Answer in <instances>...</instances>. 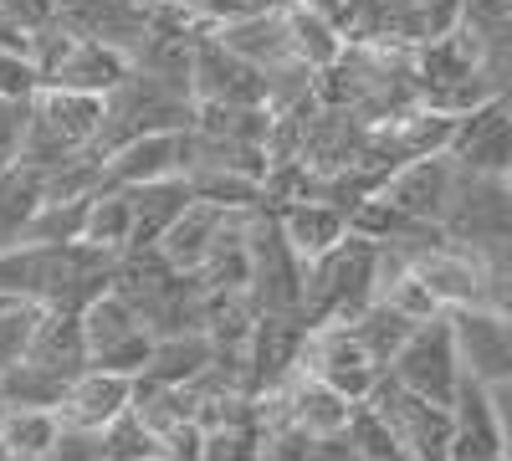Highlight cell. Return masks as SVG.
<instances>
[{"label":"cell","instance_id":"cell-1","mask_svg":"<svg viewBox=\"0 0 512 461\" xmlns=\"http://www.w3.org/2000/svg\"><path fill=\"white\" fill-rule=\"evenodd\" d=\"M379 298V246L364 236H344L333 251L308 262L303 277V318L318 323H354Z\"/></svg>","mask_w":512,"mask_h":461},{"label":"cell","instance_id":"cell-2","mask_svg":"<svg viewBox=\"0 0 512 461\" xmlns=\"http://www.w3.org/2000/svg\"><path fill=\"white\" fill-rule=\"evenodd\" d=\"M103 93H77V88H36L31 98V129H26V149L21 159L52 170V164L98 149L103 134Z\"/></svg>","mask_w":512,"mask_h":461},{"label":"cell","instance_id":"cell-3","mask_svg":"<svg viewBox=\"0 0 512 461\" xmlns=\"http://www.w3.org/2000/svg\"><path fill=\"white\" fill-rule=\"evenodd\" d=\"M103 134H98V154H113L128 139H144V134H175L195 123V98L164 88L159 77H149L144 67H134L118 88L103 98Z\"/></svg>","mask_w":512,"mask_h":461},{"label":"cell","instance_id":"cell-4","mask_svg":"<svg viewBox=\"0 0 512 461\" xmlns=\"http://www.w3.org/2000/svg\"><path fill=\"white\" fill-rule=\"evenodd\" d=\"M82 333H88L93 364H103V369H118V374H134L139 380V374L149 369V359H154V328L113 287L98 292V298L82 308Z\"/></svg>","mask_w":512,"mask_h":461},{"label":"cell","instance_id":"cell-5","mask_svg":"<svg viewBox=\"0 0 512 461\" xmlns=\"http://www.w3.org/2000/svg\"><path fill=\"white\" fill-rule=\"evenodd\" d=\"M441 231L472 251H487L497 241L512 236V180L507 175H482V170H466L456 175L451 205L441 216Z\"/></svg>","mask_w":512,"mask_h":461},{"label":"cell","instance_id":"cell-6","mask_svg":"<svg viewBox=\"0 0 512 461\" xmlns=\"http://www.w3.org/2000/svg\"><path fill=\"white\" fill-rule=\"evenodd\" d=\"M369 405L384 415V426L395 431V441H400V451L410 461H451V441H456L451 405H436V400L405 390L400 380H390V374L379 380Z\"/></svg>","mask_w":512,"mask_h":461},{"label":"cell","instance_id":"cell-7","mask_svg":"<svg viewBox=\"0 0 512 461\" xmlns=\"http://www.w3.org/2000/svg\"><path fill=\"white\" fill-rule=\"evenodd\" d=\"M297 369L318 374L323 385H333L338 395H349L354 405H364V400L379 390L384 374H390V369H384V364L364 349V339L354 333V323H318V328H308Z\"/></svg>","mask_w":512,"mask_h":461},{"label":"cell","instance_id":"cell-8","mask_svg":"<svg viewBox=\"0 0 512 461\" xmlns=\"http://www.w3.org/2000/svg\"><path fill=\"white\" fill-rule=\"evenodd\" d=\"M390 380H400L405 390L436 400V405H451L461 380H466V364H461V344H456V323L451 313L420 323L410 333V344L400 349V359L390 364Z\"/></svg>","mask_w":512,"mask_h":461},{"label":"cell","instance_id":"cell-9","mask_svg":"<svg viewBox=\"0 0 512 461\" xmlns=\"http://www.w3.org/2000/svg\"><path fill=\"white\" fill-rule=\"evenodd\" d=\"M456 175H461V164H456L451 149H441V154H420V159H405L400 170H390V180H384L379 195H384V200H395L405 216L441 226L446 205H451V190H456Z\"/></svg>","mask_w":512,"mask_h":461},{"label":"cell","instance_id":"cell-10","mask_svg":"<svg viewBox=\"0 0 512 461\" xmlns=\"http://www.w3.org/2000/svg\"><path fill=\"white\" fill-rule=\"evenodd\" d=\"M410 262H415V272H420L425 282H431V292L441 298L446 313H456V308H482V303H487V267H482V257H477L472 246L441 236L436 246H420Z\"/></svg>","mask_w":512,"mask_h":461},{"label":"cell","instance_id":"cell-11","mask_svg":"<svg viewBox=\"0 0 512 461\" xmlns=\"http://www.w3.org/2000/svg\"><path fill=\"white\" fill-rule=\"evenodd\" d=\"M195 103H267V67L246 62L210 31L195 47Z\"/></svg>","mask_w":512,"mask_h":461},{"label":"cell","instance_id":"cell-12","mask_svg":"<svg viewBox=\"0 0 512 461\" xmlns=\"http://www.w3.org/2000/svg\"><path fill=\"white\" fill-rule=\"evenodd\" d=\"M134 390L139 380L134 374H118V369H103V364H88L67 385L62 405H57V421L72 426V431H108L118 415L134 405Z\"/></svg>","mask_w":512,"mask_h":461},{"label":"cell","instance_id":"cell-13","mask_svg":"<svg viewBox=\"0 0 512 461\" xmlns=\"http://www.w3.org/2000/svg\"><path fill=\"white\" fill-rule=\"evenodd\" d=\"M451 415H456V441H451V461H492V456H512L507 451V421H502V405H497V390L472 380L466 374L456 400H451Z\"/></svg>","mask_w":512,"mask_h":461},{"label":"cell","instance_id":"cell-14","mask_svg":"<svg viewBox=\"0 0 512 461\" xmlns=\"http://www.w3.org/2000/svg\"><path fill=\"white\" fill-rule=\"evenodd\" d=\"M456 344H461V364L472 380L502 390L512 385V323L492 308H456Z\"/></svg>","mask_w":512,"mask_h":461},{"label":"cell","instance_id":"cell-15","mask_svg":"<svg viewBox=\"0 0 512 461\" xmlns=\"http://www.w3.org/2000/svg\"><path fill=\"white\" fill-rule=\"evenodd\" d=\"M451 154H456V164H466V170L507 175L512 170V103L487 98L482 108L461 113L456 134H451Z\"/></svg>","mask_w":512,"mask_h":461},{"label":"cell","instance_id":"cell-16","mask_svg":"<svg viewBox=\"0 0 512 461\" xmlns=\"http://www.w3.org/2000/svg\"><path fill=\"white\" fill-rule=\"evenodd\" d=\"M185 159H190V129L128 139L113 154H103V185L128 190V185H149V180L185 175Z\"/></svg>","mask_w":512,"mask_h":461},{"label":"cell","instance_id":"cell-17","mask_svg":"<svg viewBox=\"0 0 512 461\" xmlns=\"http://www.w3.org/2000/svg\"><path fill=\"white\" fill-rule=\"evenodd\" d=\"M231 221H236V211H226V205L195 195V200L185 205V216L164 231L159 251H164V257L175 262L180 272H200L210 257H216V246H221V236H226Z\"/></svg>","mask_w":512,"mask_h":461},{"label":"cell","instance_id":"cell-18","mask_svg":"<svg viewBox=\"0 0 512 461\" xmlns=\"http://www.w3.org/2000/svg\"><path fill=\"white\" fill-rule=\"evenodd\" d=\"M128 200H134V241H128V251H149L185 216V205L195 200V185L190 175H169L149 185H128Z\"/></svg>","mask_w":512,"mask_h":461},{"label":"cell","instance_id":"cell-19","mask_svg":"<svg viewBox=\"0 0 512 461\" xmlns=\"http://www.w3.org/2000/svg\"><path fill=\"white\" fill-rule=\"evenodd\" d=\"M41 205H47V170L31 159L11 164V170L0 175V251L26 246Z\"/></svg>","mask_w":512,"mask_h":461},{"label":"cell","instance_id":"cell-20","mask_svg":"<svg viewBox=\"0 0 512 461\" xmlns=\"http://www.w3.org/2000/svg\"><path fill=\"white\" fill-rule=\"evenodd\" d=\"M272 216H277L282 236L292 241V251H297L303 262L323 257V251H333L338 241L349 236V211H338V205H328V200H318V195L292 200V205H282V211H272Z\"/></svg>","mask_w":512,"mask_h":461},{"label":"cell","instance_id":"cell-21","mask_svg":"<svg viewBox=\"0 0 512 461\" xmlns=\"http://www.w3.org/2000/svg\"><path fill=\"white\" fill-rule=\"evenodd\" d=\"M128 72H134V57H123L118 47H108V41L82 36L72 47V57L47 82H41V88H77V93H103L108 98Z\"/></svg>","mask_w":512,"mask_h":461},{"label":"cell","instance_id":"cell-22","mask_svg":"<svg viewBox=\"0 0 512 461\" xmlns=\"http://www.w3.org/2000/svg\"><path fill=\"white\" fill-rule=\"evenodd\" d=\"M216 36L231 52H241L256 67H277L292 62V31H287V6L282 11H246L226 26H216Z\"/></svg>","mask_w":512,"mask_h":461},{"label":"cell","instance_id":"cell-23","mask_svg":"<svg viewBox=\"0 0 512 461\" xmlns=\"http://www.w3.org/2000/svg\"><path fill=\"white\" fill-rule=\"evenodd\" d=\"M221 344L210 333H169V339H154V359L144 369V380L159 385H195L200 374L216 364Z\"/></svg>","mask_w":512,"mask_h":461},{"label":"cell","instance_id":"cell-24","mask_svg":"<svg viewBox=\"0 0 512 461\" xmlns=\"http://www.w3.org/2000/svg\"><path fill=\"white\" fill-rule=\"evenodd\" d=\"M287 31H292V57L308 62L313 72L333 67L338 57L349 52L344 26L328 21V16H318V11H308V6H297V0H287Z\"/></svg>","mask_w":512,"mask_h":461},{"label":"cell","instance_id":"cell-25","mask_svg":"<svg viewBox=\"0 0 512 461\" xmlns=\"http://www.w3.org/2000/svg\"><path fill=\"white\" fill-rule=\"evenodd\" d=\"M0 436H6L16 461H47L52 446L62 441V421L57 410L41 405H0Z\"/></svg>","mask_w":512,"mask_h":461},{"label":"cell","instance_id":"cell-26","mask_svg":"<svg viewBox=\"0 0 512 461\" xmlns=\"http://www.w3.org/2000/svg\"><path fill=\"white\" fill-rule=\"evenodd\" d=\"M82 241H93L103 251H128L134 241V200L118 185H103L88 200V226H82Z\"/></svg>","mask_w":512,"mask_h":461},{"label":"cell","instance_id":"cell-27","mask_svg":"<svg viewBox=\"0 0 512 461\" xmlns=\"http://www.w3.org/2000/svg\"><path fill=\"white\" fill-rule=\"evenodd\" d=\"M420 323L410 318V313H400V308H390V303H384V298H374L359 318H354V333H359V339H364V349L384 364V369H390L395 359H400V349L410 344V333H415Z\"/></svg>","mask_w":512,"mask_h":461},{"label":"cell","instance_id":"cell-28","mask_svg":"<svg viewBox=\"0 0 512 461\" xmlns=\"http://www.w3.org/2000/svg\"><path fill=\"white\" fill-rule=\"evenodd\" d=\"M103 446H108V461H159V431L134 405L103 431Z\"/></svg>","mask_w":512,"mask_h":461},{"label":"cell","instance_id":"cell-29","mask_svg":"<svg viewBox=\"0 0 512 461\" xmlns=\"http://www.w3.org/2000/svg\"><path fill=\"white\" fill-rule=\"evenodd\" d=\"M41 308L47 303H36V298H16V303L0 308V374L26 359V349L36 339V323H41Z\"/></svg>","mask_w":512,"mask_h":461},{"label":"cell","instance_id":"cell-30","mask_svg":"<svg viewBox=\"0 0 512 461\" xmlns=\"http://www.w3.org/2000/svg\"><path fill=\"white\" fill-rule=\"evenodd\" d=\"M26 129H31V98H0V175L21 164Z\"/></svg>","mask_w":512,"mask_h":461},{"label":"cell","instance_id":"cell-31","mask_svg":"<svg viewBox=\"0 0 512 461\" xmlns=\"http://www.w3.org/2000/svg\"><path fill=\"white\" fill-rule=\"evenodd\" d=\"M41 88V67L31 52H6L0 47V98H36Z\"/></svg>","mask_w":512,"mask_h":461},{"label":"cell","instance_id":"cell-32","mask_svg":"<svg viewBox=\"0 0 512 461\" xmlns=\"http://www.w3.org/2000/svg\"><path fill=\"white\" fill-rule=\"evenodd\" d=\"M47 461H108L103 431H72V426H62V441L52 446Z\"/></svg>","mask_w":512,"mask_h":461},{"label":"cell","instance_id":"cell-33","mask_svg":"<svg viewBox=\"0 0 512 461\" xmlns=\"http://www.w3.org/2000/svg\"><path fill=\"white\" fill-rule=\"evenodd\" d=\"M0 11H6L21 31H41L47 21H57V0H0Z\"/></svg>","mask_w":512,"mask_h":461},{"label":"cell","instance_id":"cell-34","mask_svg":"<svg viewBox=\"0 0 512 461\" xmlns=\"http://www.w3.org/2000/svg\"><path fill=\"white\" fill-rule=\"evenodd\" d=\"M180 6H185L195 21H205L210 31L226 26V21H236V16H246V0H180Z\"/></svg>","mask_w":512,"mask_h":461},{"label":"cell","instance_id":"cell-35","mask_svg":"<svg viewBox=\"0 0 512 461\" xmlns=\"http://www.w3.org/2000/svg\"><path fill=\"white\" fill-rule=\"evenodd\" d=\"M466 21H472V26L512 21V0H466Z\"/></svg>","mask_w":512,"mask_h":461},{"label":"cell","instance_id":"cell-36","mask_svg":"<svg viewBox=\"0 0 512 461\" xmlns=\"http://www.w3.org/2000/svg\"><path fill=\"white\" fill-rule=\"evenodd\" d=\"M482 308H492V313H502V318L512 323V282L487 277V303H482Z\"/></svg>","mask_w":512,"mask_h":461},{"label":"cell","instance_id":"cell-37","mask_svg":"<svg viewBox=\"0 0 512 461\" xmlns=\"http://www.w3.org/2000/svg\"><path fill=\"white\" fill-rule=\"evenodd\" d=\"M297 6H308V11H318V16H328V21H344L349 0H297Z\"/></svg>","mask_w":512,"mask_h":461},{"label":"cell","instance_id":"cell-38","mask_svg":"<svg viewBox=\"0 0 512 461\" xmlns=\"http://www.w3.org/2000/svg\"><path fill=\"white\" fill-rule=\"evenodd\" d=\"M497 98H502V103H512V67H502V72H497Z\"/></svg>","mask_w":512,"mask_h":461},{"label":"cell","instance_id":"cell-39","mask_svg":"<svg viewBox=\"0 0 512 461\" xmlns=\"http://www.w3.org/2000/svg\"><path fill=\"white\" fill-rule=\"evenodd\" d=\"M287 0H246V11H282Z\"/></svg>","mask_w":512,"mask_h":461},{"label":"cell","instance_id":"cell-40","mask_svg":"<svg viewBox=\"0 0 512 461\" xmlns=\"http://www.w3.org/2000/svg\"><path fill=\"white\" fill-rule=\"evenodd\" d=\"M134 6H139V11H154V6H164V0H134Z\"/></svg>","mask_w":512,"mask_h":461},{"label":"cell","instance_id":"cell-41","mask_svg":"<svg viewBox=\"0 0 512 461\" xmlns=\"http://www.w3.org/2000/svg\"><path fill=\"white\" fill-rule=\"evenodd\" d=\"M6 303H16V298H11V292H0V308H6Z\"/></svg>","mask_w":512,"mask_h":461},{"label":"cell","instance_id":"cell-42","mask_svg":"<svg viewBox=\"0 0 512 461\" xmlns=\"http://www.w3.org/2000/svg\"><path fill=\"white\" fill-rule=\"evenodd\" d=\"M507 180H512V170H507Z\"/></svg>","mask_w":512,"mask_h":461}]
</instances>
